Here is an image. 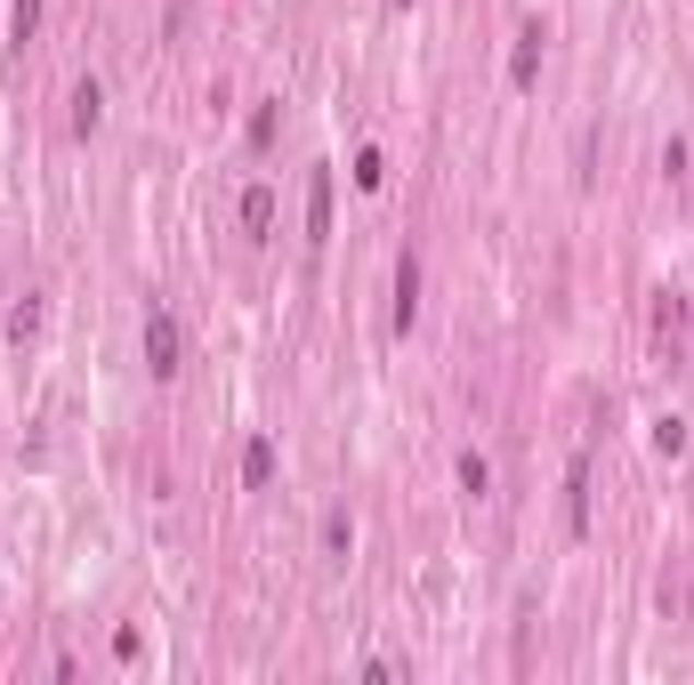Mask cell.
Listing matches in <instances>:
<instances>
[{"mask_svg": "<svg viewBox=\"0 0 694 685\" xmlns=\"http://www.w3.org/2000/svg\"><path fill=\"white\" fill-rule=\"evenodd\" d=\"M9 33H16V49H25V40L40 33V0H16V9H9Z\"/></svg>", "mask_w": 694, "mask_h": 685, "instance_id": "cell-8", "label": "cell"}, {"mask_svg": "<svg viewBox=\"0 0 694 685\" xmlns=\"http://www.w3.org/2000/svg\"><path fill=\"white\" fill-rule=\"evenodd\" d=\"M242 226H251V235H267V226H275V194H267V185L242 194Z\"/></svg>", "mask_w": 694, "mask_h": 685, "instance_id": "cell-4", "label": "cell"}, {"mask_svg": "<svg viewBox=\"0 0 694 685\" xmlns=\"http://www.w3.org/2000/svg\"><path fill=\"white\" fill-rule=\"evenodd\" d=\"M460 484H468V492H484V484H493V468H484L477 452H460Z\"/></svg>", "mask_w": 694, "mask_h": 685, "instance_id": "cell-9", "label": "cell"}, {"mask_svg": "<svg viewBox=\"0 0 694 685\" xmlns=\"http://www.w3.org/2000/svg\"><path fill=\"white\" fill-rule=\"evenodd\" d=\"M396 9H404V0H396Z\"/></svg>", "mask_w": 694, "mask_h": 685, "instance_id": "cell-10", "label": "cell"}, {"mask_svg": "<svg viewBox=\"0 0 694 685\" xmlns=\"http://www.w3.org/2000/svg\"><path fill=\"white\" fill-rule=\"evenodd\" d=\"M308 226H315V242L332 235V170H315V202H308Z\"/></svg>", "mask_w": 694, "mask_h": 685, "instance_id": "cell-5", "label": "cell"}, {"mask_svg": "<svg viewBox=\"0 0 694 685\" xmlns=\"http://www.w3.org/2000/svg\"><path fill=\"white\" fill-rule=\"evenodd\" d=\"M178 347H187V339H178V315H170V307H154V315H146V363H154V380H170V371H178Z\"/></svg>", "mask_w": 694, "mask_h": 685, "instance_id": "cell-1", "label": "cell"}, {"mask_svg": "<svg viewBox=\"0 0 694 685\" xmlns=\"http://www.w3.org/2000/svg\"><path fill=\"white\" fill-rule=\"evenodd\" d=\"M242 476H251V484H267V476H275V444H267V435L242 452Z\"/></svg>", "mask_w": 694, "mask_h": 685, "instance_id": "cell-6", "label": "cell"}, {"mask_svg": "<svg viewBox=\"0 0 694 685\" xmlns=\"http://www.w3.org/2000/svg\"><path fill=\"white\" fill-rule=\"evenodd\" d=\"M534 73H541V33H525L517 40V89H534Z\"/></svg>", "mask_w": 694, "mask_h": 685, "instance_id": "cell-7", "label": "cell"}, {"mask_svg": "<svg viewBox=\"0 0 694 685\" xmlns=\"http://www.w3.org/2000/svg\"><path fill=\"white\" fill-rule=\"evenodd\" d=\"M97 113H106V89L81 81V89H73V130H97Z\"/></svg>", "mask_w": 694, "mask_h": 685, "instance_id": "cell-3", "label": "cell"}, {"mask_svg": "<svg viewBox=\"0 0 694 685\" xmlns=\"http://www.w3.org/2000/svg\"><path fill=\"white\" fill-rule=\"evenodd\" d=\"M412 299H420V266H396V331H412Z\"/></svg>", "mask_w": 694, "mask_h": 685, "instance_id": "cell-2", "label": "cell"}]
</instances>
